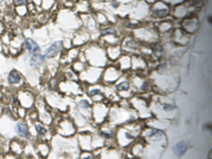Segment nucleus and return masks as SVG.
<instances>
[{"mask_svg":"<svg viewBox=\"0 0 212 159\" xmlns=\"http://www.w3.org/2000/svg\"><path fill=\"white\" fill-rule=\"evenodd\" d=\"M62 45H63L62 41H55V43H53L48 49H46V51H45V57L47 58L54 57L55 55L62 50V47H63Z\"/></svg>","mask_w":212,"mask_h":159,"instance_id":"obj_1","label":"nucleus"},{"mask_svg":"<svg viewBox=\"0 0 212 159\" xmlns=\"http://www.w3.org/2000/svg\"><path fill=\"white\" fill-rule=\"evenodd\" d=\"M188 147H189L188 142H187V141H181V142L177 143L176 146H174L173 151H174V153L178 156V157H180V156H183V154H185L186 151L188 150Z\"/></svg>","mask_w":212,"mask_h":159,"instance_id":"obj_2","label":"nucleus"},{"mask_svg":"<svg viewBox=\"0 0 212 159\" xmlns=\"http://www.w3.org/2000/svg\"><path fill=\"white\" fill-rule=\"evenodd\" d=\"M44 60H45V56H43V55L40 54V53H35V54L31 55V58H30V65L32 67H38L44 63Z\"/></svg>","mask_w":212,"mask_h":159,"instance_id":"obj_3","label":"nucleus"},{"mask_svg":"<svg viewBox=\"0 0 212 159\" xmlns=\"http://www.w3.org/2000/svg\"><path fill=\"white\" fill-rule=\"evenodd\" d=\"M26 48L31 54H35V53H40V47L38 45L32 40H26Z\"/></svg>","mask_w":212,"mask_h":159,"instance_id":"obj_4","label":"nucleus"},{"mask_svg":"<svg viewBox=\"0 0 212 159\" xmlns=\"http://www.w3.org/2000/svg\"><path fill=\"white\" fill-rule=\"evenodd\" d=\"M16 130L21 137H28L29 136V130H28V126L24 122H18L16 124Z\"/></svg>","mask_w":212,"mask_h":159,"instance_id":"obj_5","label":"nucleus"},{"mask_svg":"<svg viewBox=\"0 0 212 159\" xmlns=\"http://www.w3.org/2000/svg\"><path fill=\"white\" fill-rule=\"evenodd\" d=\"M21 80V75L19 74V72H17L16 70H13L10 72L9 74V82L11 84H18Z\"/></svg>","mask_w":212,"mask_h":159,"instance_id":"obj_6","label":"nucleus"},{"mask_svg":"<svg viewBox=\"0 0 212 159\" xmlns=\"http://www.w3.org/2000/svg\"><path fill=\"white\" fill-rule=\"evenodd\" d=\"M36 128H37V133H38V135L44 136V135H46V134H47V130H46V128H45L44 126H41V125L38 124L37 126H36Z\"/></svg>","mask_w":212,"mask_h":159,"instance_id":"obj_7","label":"nucleus"},{"mask_svg":"<svg viewBox=\"0 0 212 159\" xmlns=\"http://www.w3.org/2000/svg\"><path fill=\"white\" fill-rule=\"evenodd\" d=\"M118 89H119V90H127V89H128V84H127V83H123V84H121V85L118 86Z\"/></svg>","mask_w":212,"mask_h":159,"instance_id":"obj_8","label":"nucleus"},{"mask_svg":"<svg viewBox=\"0 0 212 159\" xmlns=\"http://www.w3.org/2000/svg\"><path fill=\"white\" fill-rule=\"evenodd\" d=\"M26 0H16V4L17 5H24L26 4Z\"/></svg>","mask_w":212,"mask_h":159,"instance_id":"obj_9","label":"nucleus"},{"mask_svg":"<svg viewBox=\"0 0 212 159\" xmlns=\"http://www.w3.org/2000/svg\"><path fill=\"white\" fill-rule=\"evenodd\" d=\"M81 104H82V106L83 107H85V108H87L88 107V102H86V101H81Z\"/></svg>","mask_w":212,"mask_h":159,"instance_id":"obj_10","label":"nucleus"},{"mask_svg":"<svg viewBox=\"0 0 212 159\" xmlns=\"http://www.w3.org/2000/svg\"><path fill=\"white\" fill-rule=\"evenodd\" d=\"M85 159H91V157H90V156H89V157H86Z\"/></svg>","mask_w":212,"mask_h":159,"instance_id":"obj_11","label":"nucleus"},{"mask_svg":"<svg viewBox=\"0 0 212 159\" xmlns=\"http://www.w3.org/2000/svg\"><path fill=\"white\" fill-rule=\"evenodd\" d=\"M2 1H3V0H0V3H1V2H2Z\"/></svg>","mask_w":212,"mask_h":159,"instance_id":"obj_12","label":"nucleus"}]
</instances>
